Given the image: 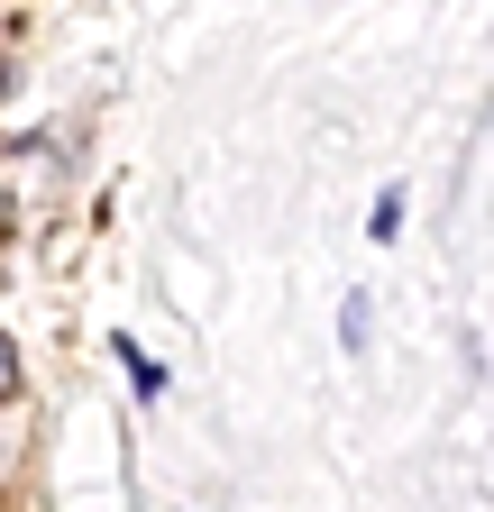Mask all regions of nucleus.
<instances>
[{
	"instance_id": "f257e3e1",
	"label": "nucleus",
	"mask_w": 494,
	"mask_h": 512,
	"mask_svg": "<svg viewBox=\"0 0 494 512\" xmlns=\"http://www.w3.org/2000/svg\"><path fill=\"white\" fill-rule=\"evenodd\" d=\"M10 384H19V348L0 339V403H10Z\"/></svg>"
}]
</instances>
